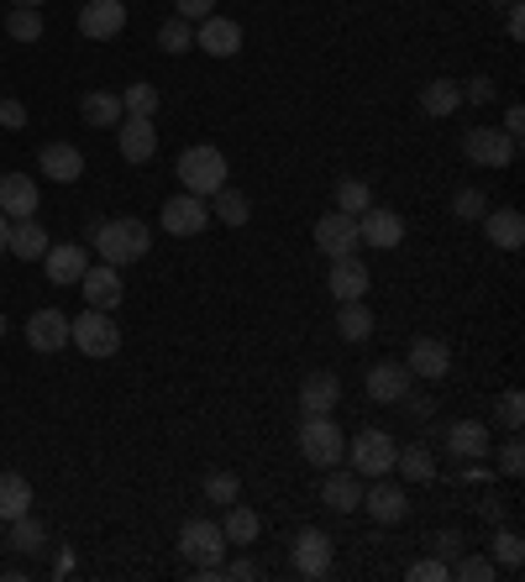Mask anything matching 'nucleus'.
Wrapping results in <instances>:
<instances>
[{"mask_svg":"<svg viewBox=\"0 0 525 582\" xmlns=\"http://www.w3.org/2000/svg\"><path fill=\"white\" fill-rule=\"evenodd\" d=\"M431 551L452 567V562H457V551H463V536H457V530H436V536H431Z\"/></svg>","mask_w":525,"mask_h":582,"instance_id":"nucleus-48","label":"nucleus"},{"mask_svg":"<svg viewBox=\"0 0 525 582\" xmlns=\"http://www.w3.org/2000/svg\"><path fill=\"white\" fill-rule=\"evenodd\" d=\"M122 111L126 116H158V84H126L122 90Z\"/></svg>","mask_w":525,"mask_h":582,"instance_id":"nucleus-38","label":"nucleus"},{"mask_svg":"<svg viewBox=\"0 0 525 582\" xmlns=\"http://www.w3.org/2000/svg\"><path fill=\"white\" fill-rule=\"evenodd\" d=\"M90 247L101 252V262H111V268H126V262H142L147 252H153V226L137 221V216L95 221V226H90Z\"/></svg>","mask_w":525,"mask_h":582,"instance_id":"nucleus-1","label":"nucleus"},{"mask_svg":"<svg viewBox=\"0 0 525 582\" xmlns=\"http://www.w3.org/2000/svg\"><path fill=\"white\" fill-rule=\"evenodd\" d=\"M337 336H342V342L373 336V310H368L363 300H342V310H337Z\"/></svg>","mask_w":525,"mask_h":582,"instance_id":"nucleus-33","label":"nucleus"},{"mask_svg":"<svg viewBox=\"0 0 525 582\" xmlns=\"http://www.w3.org/2000/svg\"><path fill=\"white\" fill-rule=\"evenodd\" d=\"M326 289H331L337 300H363V294H368V262L358 258V252H347V258H331Z\"/></svg>","mask_w":525,"mask_h":582,"instance_id":"nucleus-21","label":"nucleus"},{"mask_svg":"<svg viewBox=\"0 0 525 582\" xmlns=\"http://www.w3.org/2000/svg\"><path fill=\"white\" fill-rule=\"evenodd\" d=\"M505 32H509V38H515V42H521V38H525V11H521V0H509V17H505Z\"/></svg>","mask_w":525,"mask_h":582,"instance_id":"nucleus-53","label":"nucleus"},{"mask_svg":"<svg viewBox=\"0 0 525 582\" xmlns=\"http://www.w3.org/2000/svg\"><path fill=\"white\" fill-rule=\"evenodd\" d=\"M69 342L80 346L84 357H116V346H122V331H116V321H111L105 310H84L80 321L69 325Z\"/></svg>","mask_w":525,"mask_h":582,"instance_id":"nucleus-5","label":"nucleus"},{"mask_svg":"<svg viewBox=\"0 0 525 582\" xmlns=\"http://www.w3.org/2000/svg\"><path fill=\"white\" fill-rule=\"evenodd\" d=\"M174 17L179 21H205V17H216V0H174Z\"/></svg>","mask_w":525,"mask_h":582,"instance_id":"nucleus-49","label":"nucleus"},{"mask_svg":"<svg viewBox=\"0 0 525 582\" xmlns=\"http://www.w3.org/2000/svg\"><path fill=\"white\" fill-rule=\"evenodd\" d=\"M42 268H48L53 283H80L84 268H90V252L74 247V241H63V247H48V252H42Z\"/></svg>","mask_w":525,"mask_h":582,"instance_id":"nucleus-26","label":"nucleus"},{"mask_svg":"<svg viewBox=\"0 0 525 582\" xmlns=\"http://www.w3.org/2000/svg\"><path fill=\"white\" fill-rule=\"evenodd\" d=\"M116 147H122L126 163H147L158 153V126L153 116H122L116 121Z\"/></svg>","mask_w":525,"mask_h":582,"instance_id":"nucleus-14","label":"nucleus"},{"mask_svg":"<svg viewBox=\"0 0 525 582\" xmlns=\"http://www.w3.org/2000/svg\"><path fill=\"white\" fill-rule=\"evenodd\" d=\"M158 48L163 53H174V59H179V53H189V48H195V27H189V21H163L158 27Z\"/></svg>","mask_w":525,"mask_h":582,"instance_id":"nucleus-40","label":"nucleus"},{"mask_svg":"<svg viewBox=\"0 0 525 582\" xmlns=\"http://www.w3.org/2000/svg\"><path fill=\"white\" fill-rule=\"evenodd\" d=\"M21 126H27V105L0 95V132H21Z\"/></svg>","mask_w":525,"mask_h":582,"instance_id":"nucleus-50","label":"nucleus"},{"mask_svg":"<svg viewBox=\"0 0 525 582\" xmlns=\"http://www.w3.org/2000/svg\"><path fill=\"white\" fill-rule=\"evenodd\" d=\"M258 530H262V520L247 509L243 499L237 503H226V520H222V536H226V545H253L258 541Z\"/></svg>","mask_w":525,"mask_h":582,"instance_id":"nucleus-31","label":"nucleus"},{"mask_svg":"<svg viewBox=\"0 0 525 582\" xmlns=\"http://www.w3.org/2000/svg\"><path fill=\"white\" fill-rule=\"evenodd\" d=\"M484 210H488L484 189H473V184H467V189H457V195H452V216H457V221H484Z\"/></svg>","mask_w":525,"mask_h":582,"instance_id":"nucleus-41","label":"nucleus"},{"mask_svg":"<svg viewBox=\"0 0 525 582\" xmlns=\"http://www.w3.org/2000/svg\"><path fill=\"white\" fill-rule=\"evenodd\" d=\"M289 562H295L300 578H326L331 572V536L305 524L300 536H295V545H289Z\"/></svg>","mask_w":525,"mask_h":582,"instance_id":"nucleus-9","label":"nucleus"},{"mask_svg":"<svg viewBox=\"0 0 525 582\" xmlns=\"http://www.w3.org/2000/svg\"><path fill=\"white\" fill-rule=\"evenodd\" d=\"M368 205H373V189H368L363 179H337V210H347V216H363Z\"/></svg>","mask_w":525,"mask_h":582,"instance_id":"nucleus-39","label":"nucleus"},{"mask_svg":"<svg viewBox=\"0 0 525 582\" xmlns=\"http://www.w3.org/2000/svg\"><path fill=\"white\" fill-rule=\"evenodd\" d=\"M394 451H400V446H394L389 430H363L358 441L347 446V457H352V472H358V478H384L389 467H394Z\"/></svg>","mask_w":525,"mask_h":582,"instance_id":"nucleus-6","label":"nucleus"},{"mask_svg":"<svg viewBox=\"0 0 525 582\" xmlns=\"http://www.w3.org/2000/svg\"><path fill=\"white\" fill-rule=\"evenodd\" d=\"M6 241H11V221L0 216V258H6Z\"/></svg>","mask_w":525,"mask_h":582,"instance_id":"nucleus-56","label":"nucleus"},{"mask_svg":"<svg viewBox=\"0 0 525 582\" xmlns=\"http://www.w3.org/2000/svg\"><path fill=\"white\" fill-rule=\"evenodd\" d=\"M158 226L168 231V237H200L205 226H210V200H200V195H174V200L158 210Z\"/></svg>","mask_w":525,"mask_h":582,"instance_id":"nucleus-7","label":"nucleus"},{"mask_svg":"<svg viewBox=\"0 0 525 582\" xmlns=\"http://www.w3.org/2000/svg\"><path fill=\"white\" fill-rule=\"evenodd\" d=\"M494 463H500V472H505V478H521V472H525V446L521 441H505Z\"/></svg>","mask_w":525,"mask_h":582,"instance_id":"nucleus-47","label":"nucleus"},{"mask_svg":"<svg viewBox=\"0 0 525 582\" xmlns=\"http://www.w3.org/2000/svg\"><path fill=\"white\" fill-rule=\"evenodd\" d=\"M38 210V179L32 174H6L0 179V216L6 221H27Z\"/></svg>","mask_w":525,"mask_h":582,"instance_id":"nucleus-22","label":"nucleus"},{"mask_svg":"<svg viewBox=\"0 0 525 582\" xmlns=\"http://www.w3.org/2000/svg\"><path fill=\"white\" fill-rule=\"evenodd\" d=\"M363 388L373 404H400L404 394H410V367H404V362H373Z\"/></svg>","mask_w":525,"mask_h":582,"instance_id":"nucleus-16","label":"nucleus"},{"mask_svg":"<svg viewBox=\"0 0 525 582\" xmlns=\"http://www.w3.org/2000/svg\"><path fill=\"white\" fill-rule=\"evenodd\" d=\"M0 336H6V315H0Z\"/></svg>","mask_w":525,"mask_h":582,"instance_id":"nucleus-59","label":"nucleus"},{"mask_svg":"<svg viewBox=\"0 0 525 582\" xmlns=\"http://www.w3.org/2000/svg\"><path fill=\"white\" fill-rule=\"evenodd\" d=\"M452 578L457 582H494V557H463V562H452Z\"/></svg>","mask_w":525,"mask_h":582,"instance_id":"nucleus-44","label":"nucleus"},{"mask_svg":"<svg viewBox=\"0 0 525 582\" xmlns=\"http://www.w3.org/2000/svg\"><path fill=\"white\" fill-rule=\"evenodd\" d=\"M80 116H84V126H95V132H111V126L126 116V111H122V95H111V90H90V95L80 101Z\"/></svg>","mask_w":525,"mask_h":582,"instance_id":"nucleus-29","label":"nucleus"},{"mask_svg":"<svg viewBox=\"0 0 525 582\" xmlns=\"http://www.w3.org/2000/svg\"><path fill=\"white\" fill-rule=\"evenodd\" d=\"M300 457L310 467H321V472L347 457V441H342V430H337L331 415H305L300 420Z\"/></svg>","mask_w":525,"mask_h":582,"instance_id":"nucleus-3","label":"nucleus"},{"mask_svg":"<svg viewBox=\"0 0 525 582\" xmlns=\"http://www.w3.org/2000/svg\"><path fill=\"white\" fill-rule=\"evenodd\" d=\"M421 111L425 116H457V111H463V84L457 80H431L421 90Z\"/></svg>","mask_w":525,"mask_h":582,"instance_id":"nucleus-30","label":"nucleus"},{"mask_svg":"<svg viewBox=\"0 0 525 582\" xmlns=\"http://www.w3.org/2000/svg\"><path fill=\"white\" fill-rule=\"evenodd\" d=\"M6 32H11V42H38L42 38V11L38 6H11Z\"/></svg>","mask_w":525,"mask_h":582,"instance_id":"nucleus-37","label":"nucleus"},{"mask_svg":"<svg viewBox=\"0 0 525 582\" xmlns=\"http://www.w3.org/2000/svg\"><path fill=\"white\" fill-rule=\"evenodd\" d=\"M400 404H410V415H421V420H425V415H431V399H410V394H404Z\"/></svg>","mask_w":525,"mask_h":582,"instance_id":"nucleus-55","label":"nucleus"},{"mask_svg":"<svg viewBox=\"0 0 525 582\" xmlns=\"http://www.w3.org/2000/svg\"><path fill=\"white\" fill-rule=\"evenodd\" d=\"M38 168H42V179H53V184H80L84 153L74 147V142H48V147L38 153Z\"/></svg>","mask_w":525,"mask_h":582,"instance_id":"nucleus-18","label":"nucleus"},{"mask_svg":"<svg viewBox=\"0 0 525 582\" xmlns=\"http://www.w3.org/2000/svg\"><path fill=\"white\" fill-rule=\"evenodd\" d=\"M179 551H184V562H189V567H222V557H226L222 524L189 520V524L179 530Z\"/></svg>","mask_w":525,"mask_h":582,"instance_id":"nucleus-8","label":"nucleus"},{"mask_svg":"<svg viewBox=\"0 0 525 582\" xmlns=\"http://www.w3.org/2000/svg\"><path fill=\"white\" fill-rule=\"evenodd\" d=\"M210 216L226 221V226H247V221H253V205H247V195H237V189L226 184V189L210 195Z\"/></svg>","mask_w":525,"mask_h":582,"instance_id":"nucleus-34","label":"nucleus"},{"mask_svg":"<svg viewBox=\"0 0 525 582\" xmlns=\"http://www.w3.org/2000/svg\"><path fill=\"white\" fill-rule=\"evenodd\" d=\"M316 247H321L326 258H347V252H358V216H347V210H326L321 221H316Z\"/></svg>","mask_w":525,"mask_h":582,"instance_id":"nucleus-13","label":"nucleus"},{"mask_svg":"<svg viewBox=\"0 0 525 582\" xmlns=\"http://www.w3.org/2000/svg\"><path fill=\"white\" fill-rule=\"evenodd\" d=\"M27 342H32V352H63V346H69V315L38 310V315L27 321Z\"/></svg>","mask_w":525,"mask_h":582,"instance_id":"nucleus-25","label":"nucleus"},{"mask_svg":"<svg viewBox=\"0 0 525 582\" xmlns=\"http://www.w3.org/2000/svg\"><path fill=\"white\" fill-rule=\"evenodd\" d=\"M53 247V237L42 231L38 216H27V221H11V241H6V252H17L21 262H42V252Z\"/></svg>","mask_w":525,"mask_h":582,"instance_id":"nucleus-28","label":"nucleus"},{"mask_svg":"<svg viewBox=\"0 0 525 582\" xmlns=\"http://www.w3.org/2000/svg\"><path fill=\"white\" fill-rule=\"evenodd\" d=\"M17 515H32V482L21 472H0V520H17Z\"/></svg>","mask_w":525,"mask_h":582,"instance_id":"nucleus-32","label":"nucleus"},{"mask_svg":"<svg viewBox=\"0 0 525 582\" xmlns=\"http://www.w3.org/2000/svg\"><path fill=\"white\" fill-rule=\"evenodd\" d=\"M11 6H42V0H11Z\"/></svg>","mask_w":525,"mask_h":582,"instance_id":"nucleus-57","label":"nucleus"},{"mask_svg":"<svg viewBox=\"0 0 525 582\" xmlns=\"http://www.w3.org/2000/svg\"><path fill=\"white\" fill-rule=\"evenodd\" d=\"M222 578H231V582H253V578H258V562H247V557H243V562H226V567H222Z\"/></svg>","mask_w":525,"mask_h":582,"instance_id":"nucleus-52","label":"nucleus"},{"mask_svg":"<svg viewBox=\"0 0 525 582\" xmlns=\"http://www.w3.org/2000/svg\"><path fill=\"white\" fill-rule=\"evenodd\" d=\"M484 237L500 252H521L525 247V216L521 210H484Z\"/></svg>","mask_w":525,"mask_h":582,"instance_id":"nucleus-27","label":"nucleus"},{"mask_svg":"<svg viewBox=\"0 0 525 582\" xmlns=\"http://www.w3.org/2000/svg\"><path fill=\"white\" fill-rule=\"evenodd\" d=\"M494 562L509 567V572L525 562V541L515 536V530H500V536H494Z\"/></svg>","mask_w":525,"mask_h":582,"instance_id":"nucleus-42","label":"nucleus"},{"mask_svg":"<svg viewBox=\"0 0 525 582\" xmlns=\"http://www.w3.org/2000/svg\"><path fill=\"white\" fill-rule=\"evenodd\" d=\"M500 132H509V137L521 142V132H525V111H521V105H509V111H505V126H500Z\"/></svg>","mask_w":525,"mask_h":582,"instance_id":"nucleus-54","label":"nucleus"},{"mask_svg":"<svg viewBox=\"0 0 525 582\" xmlns=\"http://www.w3.org/2000/svg\"><path fill=\"white\" fill-rule=\"evenodd\" d=\"M463 158L473 168H509V163L521 158V142L509 137V132H500V126H467Z\"/></svg>","mask_w":525,"mask_h":582,"instance_id":"nucleus-4","label":"nucleus"},{"mask_svg":"<svg viewBox=\"0 0 525 582\" xmlns=\"http://www.w3.org/2000/svg\"><path fill=\"white\" fill-rule=\"evenodd\" d=\"M500 425H505V430H521V425H525L521 388H505V394H500Z\"/></svg>","mask_w":525,"mask_h":582,"instance_id":"nucleus-45","label":"nucleus"},{"mask_svg":"<svg viewBox=\"0 0 525 582\" xmlns=\"http://www.w3.org/2000/svg\"><path fill=\"white\" fill-rule=\"evenodd\" d=\"M321 503L331 509V515H352L358 503H363V478L347 467V472H337V467H326L321 478Z\"/></svg>","mask_w":525,"mask_h":582,"instance_id":"nucleus-19","label":"nucleus"},{"mask_svg":"<svg viewBox=\"0 0 525 582\" xmlns=\"http://www.w3.org/2000/svg\"><path fill=\"white\" fill-rule=\"evenodd\" d=\"M488 6H509V0H488Z\"/></svg>","mask_w":525,"mask_h":582,"instance_id":"nucleus-58","label":"nucleus"},{"mask_svg":"<svg viewBox=\"0 0 525 582\" xmlns=\"http://www.w3.org/2000/svg\"><path fill=\"white\" fill-rule=\"evenodd\" d=\"M6 541L32 557V551H42V545H48V530H42L32 515H17V520H6Z\"/></svg>","mask_w":525,"mask_h":582,"instance_id":"nucleus-36","label":"nucleus"},{"mask_svg":"<svg viewBox=\"0 0 525 582\" xmlns=\"http://www.w3.org/2000/svg\"><path fill=\"white\" fill-rule=\"evenodd\" d=\"M410 582H452V567L442 557H425V562H410Z\"/></svg>","mask_w":525,"mask_h":582,"instance_id":"nucleus-46","label":"nucleus"},{"mask_svg":"<svg viewBox=\"0 0 525 582\" xmlns=\"http://www.w3.org/2000/svg\"><path fill=\"white\" fill-rule=\"evenodd\" d=\"M342 404V378L331 373V367H321V373H310V378L300 383V409L305 415H331Z\"/></svg>","mask_w":525,"mask_h":582,"instance_id":"nucleus-23","label":"nucleus"},{"mask_svg":"<svg viewBox=\"0 0 525 582\" xmlns=\"http://www.w3.org/2000/svg\"><path fill=\"white\" fill-rule=\"evenodd\" d=\"M410 378H425V383H436L452 373V346L436 342V336H421V342H410Z\"/></svg>","mask_w":525,"mask_h":582,"instance_id":"nucleus-17","label":"nucleus"},{"mask_svg":"<svg viewBox=\"0 0 525 582\" xmlns=\"http://www.w3.org/2000/svg\"><path fill=\"white\" fill-rule=\"evenodd\" d=\"M358 241H368L373 252H394V247L404 241L400 210H379V205H368L363 216H358Z\"/></svg>","mask_w":525,"mask_h":582,"instance_id":"nucleus-11","label":"nucleus"},{"mask_svg":"<svg viewBox=\"0 0 525 582\" xmlns=\"http://www.w3.org/2000/svg\"><path fill=\"white\" fill-rule=\"evenodd\" d=\"M195 48L210 59H231V53H243V27L226 17H205L200 32H195Z\"/></svg>","mask_w":525,"mask_h":582,"instance_id":"nucleus-20","label":"nucleus"},{"mask_svg":"<svg viewBox=\"0 0 525 582\" xmlns=\"http://www.w3.org/2000/svg\"><path fill=\"white\" fill-rule=\"evenodd\" d=\"M488 101H494V80H484V74H478V80L463 84V105H488Z\"/></svg>","mask_w":525,"mask_h":582,"instance_id":"nucleus-51","label":"nucleus"},{"mask_svg":"<svg viewBox=\"0 0 525 582\" xmlns=\"http://www.w3.org/2000/svg\"><path fill=\"white\" fill-rule=\"evenodd\" d=\"M358 509H368V520H379V524H400L404 515H410V503H404V488H400V482H384V478L368 488Z\"/></svg>","mask_w":525,"mask_h":582,"instance_id":"nucleus-24","label":"nucleus"},{"mask_svg":"<svg viewBox=\"0 0 525 582\" xmlns=\"http://www.w3.org/2000/svg\"><path fill=\"white\" fill-rule=\"evenodd\" d=\"M226 153L222 147H210V142H200V147H184L179 153V184L189 189V195H200V200H210L216 189H226Z\"/></svg>","mask_w":525,"mask_h":582,"instance_id":"nucleus-2","label":"nucleus"},{"mask_svg":"<svg viewBox=\"0 0 525 582\" xmlns=\"http://www.w3.org/2000/svg\"><path fill=\"white\" fill-rule=\"evenodd\" d=\"M122 27H126V0H84L80 32H84L90 42L122 38Z\"/></svg>","mask_w":525,"mask_h":582,"instance_id":"nucleus-10","label":"nucleus"},{"mask_svg":"<svg viewBox=\"0 0 525 582\" xmlns=\"http://www.w3.org/2000/svg\"><path fill=\"white\" fill-rule=\"evenodd\" d=\"M205 499L210 503H237L243 499V482L231 478V472H210V478H205Z\"/></svg>","mask_w":525,"mask_h":582,"instance_id":"nucleus-43","label":"nucleus"},{"mask_svg":"<svg viewBox=\"0 0 525 582\" xmlns=\"http://www.w3.org/2000/svg\"><path fill=\"white\" fill-rule=\"evenodd\" d=\"M494 436H488L484 420H452L446 425V451L457 457V463H484Z\"/></svg>","mask_w":525,"mask_h":582,"instance_id":"nucleus-15","label":"nucleus"},{"mask_svg":"<svg viewBox=\"0 0 525 582\" xmlns=\"http://www.w3.org/2000/svg\"><path fill=\"white\" fill-rule=\"evenodd\" d=\"M394 467H400L410 482L436 478V457H431V446H404V451H394Z\"/></svg>","mask_w":525,"mask_h":582,"instance_id":"nucleus-35","label":"nucleus"},{"mask_svg":"<svg viewBox=\"0 0 525 582\" xmlns=\"http://www.w3.org/2000/svg\"><path fill=\"white\" fill-rule=\"evenodd\" d=\"M80 289H84V300H90V310H116L122 304V268H111V262H90L84 268V279H80Z\"/></svg>","mask_w":525,"mask_h":582,"instance_id":"nucleus-12","label":"nucleus"}]
</instances>
